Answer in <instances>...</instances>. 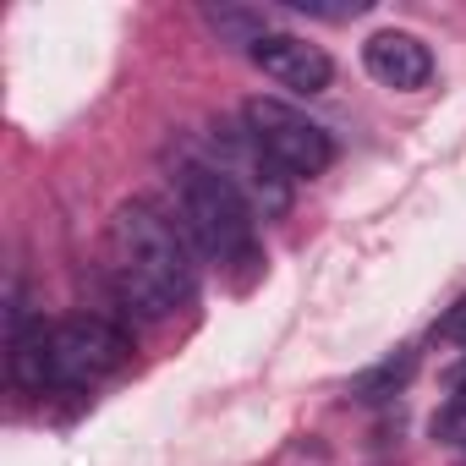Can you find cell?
Segmentation results:
<instances>
[{
    "label": "cell",
    "instance_id": "cell-5",
    "mask_svg": "<svg viewBox=\"0 0 466 466\" xmlns=\"http://www.w3.org/2000/svg\"><path fill=\"white\" fill-rule=\"evenodd\" d=\"M214 170H225L230 181H237V192L253 203V214H286V203H291V176L248 137V132H237V137H225L219 143V165Z\"/></svg>",
    "mask_w": 466,
    "mask_h": 466
},
{
    "label": "cell",
    "instance_id": "cell-1",
    "mask_svg": "<svg viewBox=\"0 0 466 466\" xmlns=\"http://www.w3.org/2000/svg\"><path fill=\"white\" fill-rule=\"evenodd\" d=\"M105 248H110V280L127 308L143 319H170L198 297V264L187 242L176 237V225L159 219L148 203H121L105 225Z\"/></svg>",
    "mask_w": 466,
    "mask_h": 466
},
{
    "label": "cell",
    "instance_id": "cell-7",
    "mask_svg": "<svg viewBox=\"0 0 466 466\" xmlns=\"http://www.w3.org/2000/svg\"><path fill=\"white\" fill-rule=\"evenodd\" d=\"M362 66H368L373 83H384V88H395V94H417V88H428V77H433L428 45H422L417 34H400V28L373 34V39L362 45Z\"/></svg>",
    "mask_w": 466,
    "mask_h": 466
},
{
    "label": "cell",
    "instance_id": "cell-3",
    "mask_svg": "<svg viewBox=\"0 0 466 466\" xmlns=\"http://www.w3.org/2000/svg\"><path fill=\"white\" fill-rule=\"evenodd\" d=\"M242 132L286 170V176H324L329 165H335V143H329V132L319 127V121H308L297 105H286V99H248L242 105Z\"/></svg>",
    "mask_w": 466,
    "mask_h": 466
},
{
    "label": "cell",
    "instance_id": "cell-4",
    "mask_svg": "<svg viewBox=\"0 0 466 466\" xmlns=\"http://www.w3.org/2000/svg\"><path fill=\"white\" fill-rule=\"evenodd\" d=\"M127 357H132V340L121 329H110L105 319H61V324H50L56 384H94V379L116 373Z\"/></svg>",
    "mask_w": 466,
    "mask_h": 466
},
{
    "label": "cell",
    "instance_id": "cell-10",
    "mask_svg": "<svg viewBox=\"0 0 466 466\" xmlns=\"http://www.w3.org/2000/svg\"><path fill=\"white\" fill-rule=\"evenodd\" d=\"M291 12L302 17H324V23H351L368 12V0H291Z\"/></svg>",
    "mask_w": 466,
    "mask_h": 466
},
{
    "label": "cell",
    "instance_id": "cell-9",
    "mask_svg": "<svg viewBox=\"0 0 466 466\" xmlns=\"http://www.w3.org/2000/svg\"><path fill=\"white\" fill-rule=\"evenodd\" d=\"M411 368H417V357H411V351H395V357H384L379 368L357 373V379H351V395H357V400H384V395H395V390L411 379Z\"/></svg>",
    "mask_w": 466,
    "mask_h": 466
},
{
    "label": "cell",
    "instance_id": "cell-8",
    "mask_svg": "<svg viewBox=\"0 0 466 466\" xmlns=\"http://www.w3.org/2000/svg\"><path fill=\"white\" fill-rule=\"evenodd\" d=\"M208 17V28L219 34V39H230V45H258V39H269V17L264 12H253V6H208L203 12Z\"/></svg>",
    "mask_w": 466,
    "mask_h": 466
},
{
    "label": "cell",
    "instance_id": "cell-2",
    "mask_svg": "<svg viewBox=\"0 0 466 466\" xmlns=\"http://www.w3.org/2000/svg\"><path fill=\"white\" fill-rule=\"evenodd\" d=\"M170 187H176V208H181L187 237L208 258H219V264H253L258 258V214L225 170H214L203 159H181Z\"/></svg>",
    "mask_w": 466,
    "mask_h": 466
},
{
    "label": "cell",
    "instance_id": "cell-11",
    "mask_svg": "<svg viewBox=\"0 0 466 466\" xmlns=\"http://www.w3.org/2000/svg\"><path fill=\"white\" fill-rule=\"evenodd\" d=\"M439 335H444V340H466V302H461V308L439 324Z\"/></svg>",
    "mask_w": 466,
    "mask_h": 466
},
{
    "label": "cell",
    "instance_id": "cell-6",
    "mask_svg": "<svg viewBox=\"0 0 466 466\" xmlns=\"http://www.w3.org/2000/svg\"><path fill=\"white\" fill-rule=\"evenodd\" d=\"M248 56H253V66H258L264 77H275V83L291 88V94H324V88L335 83V61H329L319 45H308L302 34H269V39H258Z\"/></svg>",
    "mask_w": 466,
    "mask_h": 466
},
{
    "label": "cell",
    "instance_id": "cell-12",
    "mask_svg": "<svg viewBox=\"0 0 466 466\" xmlns=\"http://www.w3.org/2000/svg\"><path fill=\"white\" fill-rule=\"evenodd\" d=\"M450 390H461V400H466V357H461V368L450 373Z\"/></svg>",
    "mask_w": 466,
    "mask_h": 466
}]
</instances>
